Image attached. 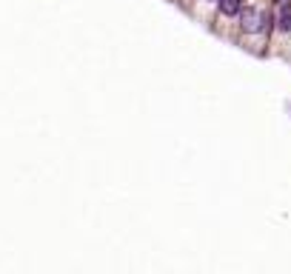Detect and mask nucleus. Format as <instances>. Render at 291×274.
Listing matches in <instances>:
<instances>
[{
    "label": "nucleus",
    "mask_w": 291,
    "mask_h": 274,
    "mask_svg": "<svg viewBox=\"0 0 291 274\" xmlns=\"http://www.w3.org/2000/svg\"><path fill=\"white\" fill-rule=\"evenodd\" d=\"M237 18H240V29H243V32H248V35H254V32H263L265 15H263L260 9H254V6H243Z\"/></svg>",
    "instance_id": "1"
},
{
    "label": "nucleus",
    "mask_w": 291,
    "mask_h": 274,
    "mask_svg": "<svg viewBox=\"0 0 291 274\" xmlns=\"http://www.w3.org/2000/svg\"><path fill=\"white\" fill-rule=\"evenodd\" d=\"M277 26H280V32H291V0L282 3L280 15H277Z\"/></svg>",
    "instance_id": "2"
},
{
    "label": "nucleus",
    "mask_w": 291,
    "mask_h": 274,
    "mask_svg": "<svg viewBox=\"0 0 291 274\" xmlns=\"http://www.w3.org/2000/svg\"><path fill=\"white\" fill-rule=\"evenodd\" d=\"M243 9V0H220V12L226 18H237Z\"/></svg>",
    "instance_id": "3"
}]
</instances>
